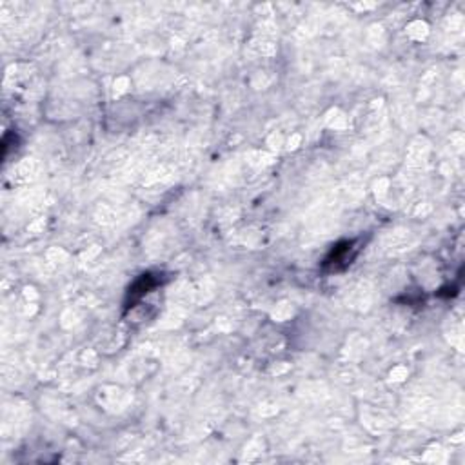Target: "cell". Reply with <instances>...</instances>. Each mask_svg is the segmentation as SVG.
I'll return each instance as SVG.
<instances>
[{"instance_id":"cell-1","label":"cell","mask_w":465,"mask_h":465,"mask_svg":"<svg viewBox=\"0 0 465 465\" xmlns=\"http://www.w3.org/2000/svg\"><path fill=\"white\" fill-rule=\"evenodd\" d=\"M355 242H342L331 251V254L326 258V267L331 265L333 271H338L342 267H347L351 264V260L356 256V249L353 247Z\"/></svg>"}]
</instances>
